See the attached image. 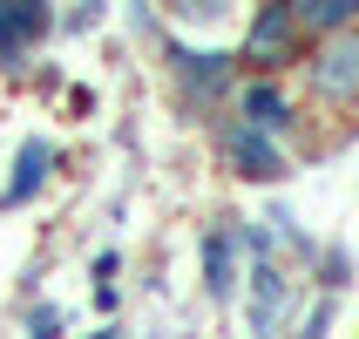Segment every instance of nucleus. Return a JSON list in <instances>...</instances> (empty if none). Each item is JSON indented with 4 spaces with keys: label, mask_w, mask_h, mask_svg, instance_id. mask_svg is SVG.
<instances>
[{
    "label": "nucleus",
    "mask_w": 359,
    "mask_h": 339,
    "mask_svg": "<svg viewBox=\"0 0 359 339\" xmlns=\"http://www.w3.org/2000/svg\"><path fill=\"white\" fill-rule=\"evenodd\" d=\"M170 61H177V75H183V88L197 102H210V95H224V81H231V55H210V48H170Z\"/></svg>",
    "instance_id": "obj_7"
},
{
    "label": "nucleus",
    "mask_w": 359,
    "mask_h": 339,
    "mask_svg": "<svg viewBox=\"0 0 359 339\" xmlns=\"http://www.w3.org/2000/svg\"><path fill=\"white\" fill-rule=\"evenodd\" d=\"M48 170H55V149H48L41 136H27V142H20V157H14V177H7V190H0V211H20V204L48 183Z\"/></svg>",
    "instance_id": "obj_6"
},
{
    "label": "nucleus",
    "mask_w": 359,
    "mask_h": 339,
    "mask_svg": "<svg viewBox=\"0 0 359 339\" xmlns=\"http://www.w3.org/2000/svg\"><path fill=\"white\" fill-rule=\"evenodd\" d=\"M55 27V14H48V0H0V61L14 68L27 48H34L41 34Z\"/></svg>",
    "instance_id": "obj_4"
},
{
    "label": "nucleus",
    "mask_w": 359,
    "mask_h": 339,
    "mask_svg": "<svg viewBox=\"0 0 359 339\" xmlns=\"http://www.w3.org/2000/svg\"><path fill=\"white\" fill-rule=\"evenodd\" d=\"M285 305H292V285H285V272L271 258L251 265V339H278V319H285Z\"/></svg>",
    "instance_id": "obj_3"
},
{
    "label": "nucleus",
    "mask_w": 359,
    "mask_h": 339,
    "mask_svg": "<svg viewBox=\"0 0 359 339\" xmlns=\"http://www.w3.org/2000/svg\"><path fill=\"white\" fill-rule=\"evenodd\" d=\"M359 0H292V14H299V27H319V34H332V27H346L353 20Z\"/></svg>",
    "instance_id": "obj_10"
},
{
    "label": "nucleus",
    "mask_w": 359,
    "mask_h": 339,
    "mask_svg": "<svg viewBox=\"0 0 359 339\" xmlns=\"http://www.w3.org/2000/svg\"><path fill=\"white\" fill-rule=\"evenodd\" d=\"M312 81L332 102H359V27H332V41L312 55Z\"/></svg>",
    "instance_id": "obj_2"
},
{
    "label": "nucleus",
    "mask_w": 359,
    "mask_h": 339,
    "mask_svg": "<svg viewBox=\"0 0 359 339\" xmlns=\"http://www.w3.org/2000/svg\"><path fill=\"white\" fill-rule=\"evenodd\" d=\"M224 149H231V170H238V177H258V183L285 177V157H278V142L264 136V129H251V122H238Z\"/></svg>",
    "instance_id": "obj_5"
},
{
    "label": "nucleus",
    "mask_w": 359,
    "mask_h": 339,
    "mask_svg": "<svg viewBox=\"0 0 359 339\" xmlns=\"http://www.w3.org/2000/svg\"><path fill=\"white\" fill-rule=\"evenodd\" d=\"M27 339H61V312L55 305H41L34 319H27Z\"/></svg>",
    "instance_id": "obj_11"
},
{
    "label": "nucleus",
    "mask_w": 359,
    "mask_h": 339,
    "mask_svg": "<svg viewBox=\"0 0 359 339\" xmlns=\"http://www.w3.org/2000/svg\"><path fill=\"white\" fill-rule=\"evenodd\" d=\"M203 285H210V299H231V285H238V265H231V231H210V238H203Z\"/></svg>",
    "instance_id": "obj_9"
},
{
    "label": "nucleus",
    "mask_w": 359,
    "mask_h": 339,
    "mask_svg": "<svg viewBox=\"0 0 359 339\" xmlns=\"http://www.w3.org/2000/svg\"><path fill=\"white\" fill-rule=\"evenodd\" d=\"M244 122L264 129V136H278L285 122H292V102H285L271 81H251V88H244Z\"/></svg>",
    "instance_id": "obj_8"
},
{
    "label": "nucleus",
    "mask_w": 359,
    "mask_h": 339,
    "mask_svg": "<svg viewBox=\"0 0 359 339\" xmlns=\"http://www.w3.org/2000/svg\"><path fill=\"white\" fill-rule=\"evenodd\" d=\"M299 14H292V0H264L258 14H251V34H244V61H258V68H278V61L299 55Z\"/></svg>",
    "instance_id": "obj_1"
}]
</instances>
